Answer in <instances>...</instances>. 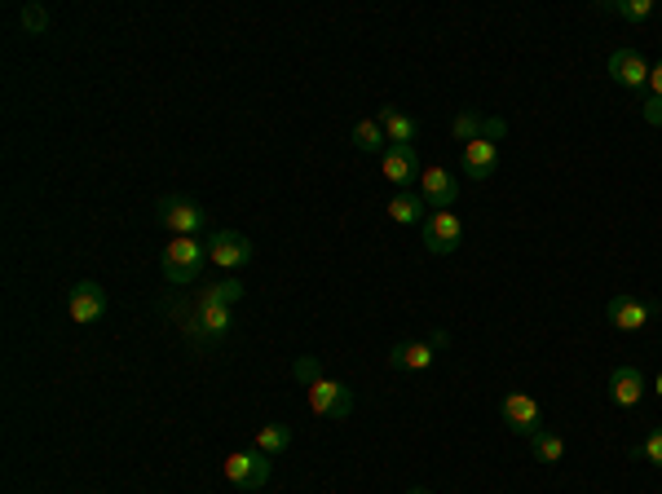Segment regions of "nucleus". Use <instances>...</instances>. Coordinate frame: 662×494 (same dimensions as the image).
Masks as SVG:
<instances>
[{
    "instance_id": "nucleus-1",
    "label": "nucleus",
    "mask_w": 662,
    "mask_h": 494,
    "mask_svg": "<svg viewBox=\"0 0 662 494\" xmlns=\"http://www.w3.org/2000/svg\"><path fill=\"white\" fill-rule=\"evenodd\" d=\"M204 261H208V243L199 239H168L164 256H159V270L168 274V283H195L204 274Z\"/></svg>"
},
{
    "instance_id": "nucleus-2",
    "label": "nucleus",
    "mask_w": 662,
    "mask_h": 494,
    "mask_svg": "<svg viewBox=\"0 0 662 494\" xmlns=\"http://www.w3.org/2000/svg\"><path fill=\"white\" fill-rule=\"evenodd\" d=\"M155 221L164 225L173 239H195L199 230L208 225V212L199 208L195 199H181V195H164L155 203Z\"/></svg>"
},
{
    "instance_id": "nucleus-3",
    "label": "nucleus",
    "mask_w": 662,
    "mask_h": 494,
    "mask_svg": "<svg viewBox=\"0 0 662 494\" xmlns=\"http://www.w3.org/2000/svg\"><path fill=\"white\" fill-rule=\"evenodd\" d=\"M309 411L314 415H323V420H349V415H354V393L345 389V384L340 380H314L309 384Z\"/></svg>"
},
{
    "instance_id": "nucleus-4",
    "label": "nucleus",
    "mask_w": 662,
    "mask_h": 494,
    "mask_svg": "<svg viewBox=\"0 0 662 494\" xmlns=\"http://www.w3.org/2000/svg\"><path fill=\"white\" fill-rule=\"evenodd\" d=\"M270 468H274V459L270 455H261V450H234V455L226 459V477L234 481L239 490H261V486H270Z\"/></svg>"
},
{
    "instance_id": "nucleus-5",
    "label": "nucleus",
    "mask_w": 662,
    "mask_h": 494,
    "mask_svg": "<svg viewBox=\"0 0 662 494\" xmlns=\"http://www.w3.org/2000/svg\"><path fill=\"white\" fill-rule=\"evenodd\" d=\"M420 239L433 256H451L455 247L464 243V221H459L455 212H429L420 225Z\"/></svg>"
},
{
    "instance_id": "nucleus-6",
    "label": "nucleus",
    "mask_w": 662,
    "mask_h": 494,
    "mask_svg": "<svg viewBox=\"0 0 662 494\" xmlns=\"http://www.w3.org/2000/svg\"><path fill=\"white\" fill-rule=\"evenodd\" d=\"M256 256V247L248 234H239V230H217L208 239V261L212 265H221V270H243Z\"/></svg>"
},
{
    "instance_id": "nucleus-7",
    "label": "nucleus",
    "mask_w": 662,
    "mask_h": 494,
    "mask_svg": "<svg viewBox=\"0 0 662 494\" xmlns=\"http://www.w3.org/2000/svg\"><path fill=\"white\" fill-rule=\"evenodd\" d=\"M499 415H504V424H508V433H517V437H535L543 433V411H539V402L530 393H508L504 397V406H499Z\"/></svg>"
},
{
    "instance_id": "nucleus-8",
    "label": "nucleus",
    "mask_w": 662,
    "mask_h": 494,
    "mask_svg": "<svg viewBox=\"0 0 662 494\" xmlns=\"http://www.w3.org/2000/svg\"><path fill=\"white\" fill-rule=\"evenodd\" d=\"M605 318H610L614 331H645L658 318V305L654 300H640V296H614L605 305Z\"/></svg>"
},
{
    "instance_id": "nucleus-9",
    "label": "nucleus",
    "mask_w": 662,
    "mask_h": 494,
    "mask_svg": "<svg viewBox=\"0 0 662 494\" xmlns=\"http://www.w3.org/2000/svg\"><path fill=\"white\" fill-rule=\"evenodd\" d=\"M380 168H384V181H393L398 190H411L424 177V164L415 155V146H389L380 155Z\"/></svg>"
},
{
    "instance_id": "nucleus-10",
    "label": "nucleus",
    "mask_w": 662,
    "mask_h": 494,
    "mask_svg": "<svg viewBox=\"0 0 662 494\" xmlns=\"http://www.w3.org/2000/svg\"><path fill=\"white\" fill-rule=\"evenodd\" d=\"M610 80L618 89H645L649 84V62L640 49H614L610 53Z\"/></svg>"
},
{
    "instance_id": "nucleus-11",
    "label": "nucleus",
    "mask_w": 662,
    "mask_h": 494,
    "mask_svg": "<svg viewBox=\"0 0 662 494\" xmlns=\"http://www.w3.org/2000/svg\"><path fill=\"white\" fill-rule=\"evenodd\" d=\"M420 199L429 203L433 212H451L455 199H459V181L446 173V168H424V177H420Z\"/></svg>"
},
{
    "instance_id": "nucleus-12",
    "label": "nucleus",
    "mask_w": 662,
    "mask_h": 494,
    "mask_svg": "<svg viewBox=\"0 0 662 494\" xmlns=\"http://www.w3.org/2000/svg\"><path fill=\"white\" fill-rule=\"evenodd\" d=\"M67 314H71V322H80V327L98 322V318L106 314V292H102V283H76V287H71Z\"/></svg>"
},
{
    "instance_id": "nucleus-13",
    "label": "nucleus",
    "mask_w": 662,
    "mask_h": 494,
    "mask_svg": "<svg viewBox=\"0 0 662 494\" xmlns=\"http://www.w3.org/2000/svg\"><path fill=\"white\" fill-rule=\"evenodd\" d=\"M645 393H649V384H645V375H640L636 367H614L610 371V402L614 406L632 411V406L645 402Z\"/></svg>"
},
{
    "instance_id": "nucleus-14",
    "label": "nucleus",
    "mask_w": 662,
    "mask_h": 494,
    "mask_svg": "<svg viewBox=\"0 0 662 494\" xmlns=\"http://www.w3.org/2000/svg\"><path fill=\"white\" fill-rule=\"evenodd\" d=\"M464 177H473V181H486V177H495V168H499V142H490V137H477V142H468L464 146Z\"/></svg>"
},
{
    "instance_id": "nucleus-15",
    "label": "nucleus",
    "mask_w": 662,
    "mask_h": 494,
    "mask_svg": "<svg viewBox=\"0 0 662 494\" xmlns=\"http://www.w3.org/2000/svg\"><path fill=\"white\" fill-rule=\"evenodd\" d=\"M437 358V349L429 340H407V345H393L389 349V367L393 371H429Z\"/></svg>"
},
{
    "instance_id": "nucleus-16",
    "label": "nucleus",
    "mask_w": 662,
    "mask_h": 494,
    "mask_svg": "<svg viewBox=\"0 0 662 494\" xmlns=\"http://www.w3.org/2000/svg\"><path fill=\"white\" fill-rule=\"evenodd\" d=\"M380 128H384V137H389V146H411L415 137H420V124L411 120V115H402L398 106H380Z\"/></svg>"
},
{
    "instance_id": "nucleus-17",
    "label": "nucleus",
    "mask_w": 662,
    "mask_h": 494,
    "mask_svg": "<svg viewBox=\"0 0 662 494\" xmlns=\"http://www.w3.org/2000/svg\"><path fill=\"white\" fill-rule=\"evenodd\" d=\"M424 208H429V203L415 195V190H398L384 212H389V221H398V225H424Z\"/></svg>"
},
{
    "instance_id": "nucleus-18",
    "label": "nucleus",
    "mask_w": 662,
    "mask_h": 494,
    "mask_svg": "<svg viewBox=\"0 0 662 494\" xmlns=\"http://www.w3.org/2000/svg\"><path fill=\"white\" fill-rule=\"evenodd\" d=\"M195 331H199L204 340H221V336L230 331V309H226V305H199Z\"/></svg>"
},
{
    "instance_id": "nucleus-19",
    "label": "nucleus",
    "mask_w": 662,
    "mask_h": 494,
    "mask_svg": "<svg viewBox=\"0 0 662 494\" xmlns=\"http://www.w3.org/2000/svg\"><path fill=\"white\" fill-rule=\"evenodd\" d=\"M354 146L362 150V155H384V150H389V137H384L380 120H358L354 124Z\"/></svg>"
},
{
    "instance_id": "nucleus-20",
    "label": "nucleus",
    "mask_w": 662,
    "mask_h": 494,
    "mask_svg": "<svg viewBox=\"0 0 662 494\" xmlns=\"http://www.w3.org/2000/svg\"><path fill=\"white\" fill-rule=\"evenodd\" d=\"M451 137L455 142H477V137H490V120L486 115H477V111H459L455 115V124H451Z\"/></svg>"
},
{
    "instance_id": "nucleus-21",
    "label": "nucleus",
    "mask_w": 662,
    "mask_h": 494,
    "mask_svg": "<svg viewBox=\"0 0 662 494\" xmlns=\"http://www.w3.org/2000/svg\"><path fill=\"white\" fill-rule=\"evenodd\" d=\"M292 446V428L287 424H265L261 433H256V450H261V455H283V450Z\"/></svg>"
},
{
    "instance_id": "nucleus-22",
    "label": "nucleus",
    "mask_w": 662,
    "mask_h": 494,
    "mask_svg": "<svg viewBox=\"0 0 662 494\" xmlns=\"http://www.w3.org/2000/svg\"><path fill=\"white\" fill-rule=\"evenodd\" d=\"M530 455H535L539 464H561V459H565V442H561L557 433H548V428H543V433L530 437Z\"/></svg>"
},
{
    "instance_id": "nucleus-23",
    "label": "nucleus",
    "mask_w": 662,
    "mask_h": 494,
    "mask_svg": "<svg viewBox=\"0 0 662 494\" xmlns=\"http://www.w3.org/2000/svg\"><path fill=\"white\" fill-rule=\"evenodd\" d=\"M239 300H243V283L226 278V283H208L204 296H199V305H226V309H234Z\"/></svg>"
},
{
    "instance_id": "nucleus-24",
    "label": "nucleus",
    "mask_w": 662,
    "mask_h": 494,
    "mask_svg": "<svg viewBox=\"0 0 662 494\" xmlns=\"http://www.w3.org/2000/svg\"><path fill=\"white\" fill-rule=\"evenodd\" d=\"M601 9L614 18H627V23H645V18L654 14V0H605Z\"/></svg>"
},
{
    "instance_id": "nucleus-25",
    "label": "nucleus",
    "mask_w": 662,
    "mask_h": 494,
    "mask_svg": "<svg viewBox=\"0 0 662 494\" xmlns=\"http://www.w3.org/2000/svg\"><path fill=\"white\" fill-rule=\"evenodd\" d=\"M18 18H23V31H27V36H45V31H49V9H45V5H27Z\"/></svg>"
},
{
    "instance_id": "nucleus-26",
    "label": "nucleus",
    "mask_w": 662,
    "mask_h": 494,
    "mask_svg": "<svg viewBox=\"0 0 662 494\" xmlns=\"http://www.w3.org/2000/svg\"><path fill=\"white\" fill-rule=\"evenodd\" d=\"M640 455H645L654 468H662V428H654V433L640 442Z\"/></svg>"
},
{
    "instance_id": "nucleus-27",
    "label": "nucleus",
    "mask_w": 662,
    "mask_h": 494,
    "mask_svg": "<svg viewBox=\"0 0 662 494\" xmlns=\"http://www.w3.org/2000/svg\"><path fill=\"white\" fill-rule=\"evenodd\" d=\"M292 371H296V380H301L305 389H309V384H314V380H323V367H318V358H301Z\"/></svg>"
},
{
    "instance_id": "nucleus-28",
    "label": "nucleus",
    "mask_w": 662,
    "mask_h": 494,
    "mask_svg": "<svg viewBox=\"0 0 662 494\" xmlns=\"http://www.w3.org/2000/svg\"><path fill=\"white\" fill-rule=\"evenodd\" d=\"M645 124H662V98H645Z\"/></svg>"
},
{
    "instance_id": "nucleus-29",
    "label": "nucleus",
    "mask_w": 662,
    "mask_h": 494,
    "mask_svg": "<svg viewBox=\"0 0 662 494\" xmlns=\"http://www.w3.org/2000/svg\"><path fill=\"white\" fill-rule=\"evenodd\" d=\"M649 98H662V58L649 67Z\"/></svg>"
},
{
    "instance_id": "nucleus-30",
    "label": "nucleus",
    "mask_w": 662,
    "mask_h": 494,
    "mask_svg": "<svg viewBox=\"0 0 662 494\" xmlns=\"http://www.w3.org/2000/svg\"><path fill=\"white\" fill-rule=\"evenodd\" d=\"M429 345H433V349H446V345H451V336H446V331H433Z\"/></svg>"
},
{
    "instance_id": "nucleus-31",
    "label": "nucleus",
    "mask_w": 662,
    "mask_h": 494,
    "mask_svg": "<svg viewBox=\"0 0 662 494\" xmlns=\"http://www.w3.org/2000/svg\"><path fill=\"white\" fill-rule=\"evenodd\" d=\"M654 393L662 397V371H658V380H654Z\"/></svg>"
},
{
    "instance_id": "nucleus-32",
    "label": "nucleus",
    "mask_w": 662,
    "mask_h": 494,
    "mask_svg": "<svg viewBox=\"0 0 662 494\" xmlns=\"http://www.w3.org/2000/svg\"><path fill=\"white\" fill-rule=\"evenodd\" d=\"M407 494H433V490H424V486H411Z\"/></svg>"
}]
</instances>
